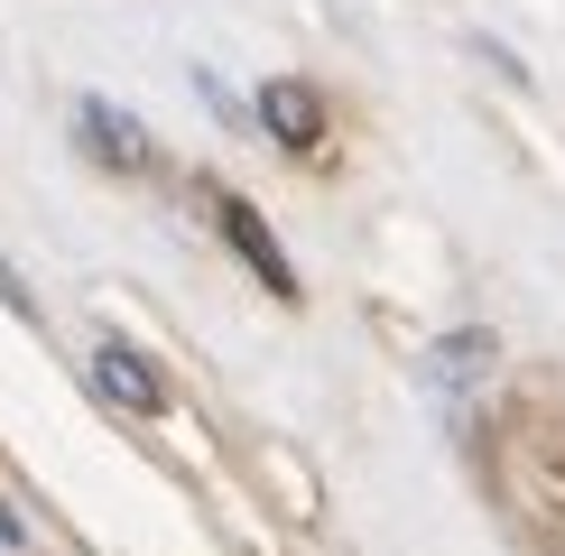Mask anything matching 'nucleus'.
I'll return each mask as SVG.
<instances>
[{"label":"nucleus","mask_w":565,"mask_h":556,"mask_svg":"<svg viewBox=\"0 0 565 556\" xmlns=\"http://www.w3.org/2000/svg\"><path fill=\"white\" fill-rule=\"evenodd\" d=\"M93 389H103L111 408H130V417H158V408H168V381H158L149 353H139V343H121V334L93 343Z\"/></svg>","instance_id":"nucleus-1"},{"label":"nucleus","mask_w":565,"mask_h":556,"mask_svg":"<svg viewBox=\"0 0 565 556\" xmlns=\"http://www.w3.org/2000/svg\"><path fill=\"white\" fill-rule=\"evenodd\" d=\"M250 111H260V130L278 139V149H297V158L324 139V93H316V84H297V75H269Z\"/></svg>","instance_id":"nucleus-2"},{"label":"nucleus","mask_w":565,"mask_h":556,"mask_svg":"<svg viewBox=\"0 0 565 556\" xmlns=\"http://www.w3.org/2000/svg\"><path fill=\"white\" fill-rule=\"evenodd\" d=\"M214 214H223V242L242 250L250 269H260V288H269V297H297V269H288V250H278V232L250 214L242 195H214Z\"/></svg>","instance_id":"nucleus-3"},{"label":"nucleus","mask_w":565,"mask_h":556,"mask_svg":"<svg viewBox=\"0 0 565 556\" xmlns=\"http://www.w3.org/2000/svg\"><path fill=\"white\" fill-rule=\"evenodd\" d=\"M75 130H84V149L103 158V168H149V130H139L121 103H103V93L75 103Z\"/></svg>","instance_id":"nucleus-4"},{"label":"nucleus","mask_w":565,"mask_h":556,"mask_svg":"<svg viewBox=\"0 0 565 556\" xmlns=\"http://www.w3.org/2000/svg\"><path fill=\"white\" fill-rule=\"evenodd\" d=\"M491 381V334H445L436 343V389H445V408H463V389H482Z\"/></svg>","instance_id":"nucleus-5"},{"label":"nucleus","mask_w":565,"mask_h":556,"mask_svg":"<svg viewBox=\"0 0 565 556\" xmlns=\"http://www.w3.org/2000/svg\"><path fill=\"white\" fill-rule=\"evenodd\" d=\"M473 56L491 65V75H510V84H529V65H520V56H510V46H501V38H473Z\"/></svg>","instance_id":"nucleus-6"},{"label":"nucleus","mask_w":565,"mask_h":556,"mask_svg":"<svg viewBox=\"0 0 565 556\" xmlns=\"http://www.w3.org/2000/svg\"><path fill=\"white\" fill-rule=\"evenodd\" d=\"M0 307H10V316H29V324H38V297H29V288H19V269H10V260H0Z\"/></svg>","instance_id":"nucleus-7"}]
</instances>
